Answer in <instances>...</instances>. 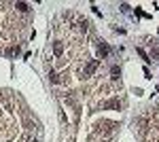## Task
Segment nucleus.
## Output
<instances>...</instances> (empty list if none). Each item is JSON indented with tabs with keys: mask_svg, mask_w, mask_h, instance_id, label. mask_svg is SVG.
<instances>
[{
	"mask_svg": "<svg viewBox=\"0 0 159 142\" xmlns=\"http://www.w3.org/2000/svg\"><path fill=\"white\" fill-rule=\"evenodd\" d=\"M110 74H112V76H110V79H112V81H117V79H119V74H121V72H119V68H117V66H112V70H110Z\"/></svg>",
	"mask_w": 159,
	"mask_h": 142,
	"instance_id": "6e6552de",
	"label": "nucleus"
},
{
	"mask_svg": "<svg viewBox=\"0 0 159 142\" xmlns=\"http://www.w3.org/2000/svg\"><path fill=\"white\" fill-rule=\"evenodd\" d=\"M117 127V123H112V121H102L98 123V131H112Z\"/></svg>",
	"mask_w": 159,
	"mask_h": 142,
	"instance_id": "f03ea898",
	"label": "nucleus"
},
{
	"mask_svg": "<svg viewBox=\"0 0 159 142\" xmlns=\"http://www.w3.org/2000/svg\"><path fill=\"white\" fill-rule=\"evenodd\" d=\"M108 53H110V49L102 43V45H98V55L100 57H108Z\"/></svg>",
	"mask_w": 159,
	"mask_h": 142,
	"instance_id": "39448f33",
	"label": "nucleus"
},
{
	"mask_svg": "<svg viewBox=\"0 0 159 142\" xmlns=\"http://www.w3.org/2000/svg\"><path fill=\"white\" fill-rule=\"evenodd\" d=\"M15 9H17L19 13H28L30 11V7H28L25 2H15Z\"/></svg>",
	"mask_w": 159,
	"mask_h": 142,
	"instance_id": "423d86ee",
	"label": "nucleus"
},
{
	"mask_svg": "<svg viewBox=\"0 0 159 142\" xmlns=\"http://www.w3.org/2000/svg\"><path fill=\"white\" fill-rule=\"evenodd\" d=\"M98 66H100V62H98V59H89L85 66H83V76H91L93 72L98 70Z\"/></svg>",
	"mask_w": 159,
	"mask_h": 142,
	"instance_id": "f257e3e1",
	"label": "nucleus"
},
{
	"mask_svg": "<svg viewBox=\"0 0 159 142\" xmlns=\"http://www.w3.org/2000/svg\"><path fill=\"white\" fill-rule=\"evenodd\" d=\"M61 53H64V45L61 43H53V55L55 57H61Z\"/></svg>",
	"mask_w": 159,
	"mask_h": 142,
	"instance_id": "20e7f679",
	"label": "nucleus"
},
{
	"mask_svg": "<svg viewBox=\"0 0 159 142\" xmlns=\"http://www.w3.org/2000/svg\"><path fill=\"white\" fill-rule=\"evenodd\" d=\"M49 81H51V83H61V79H60V74H57V72H53V70H51V72H49Z\"/></svg>",
	"mask_w": 159,
	"mask_h": 142,
	"instance_id": "0eeeda50",
	"label": "nucleus"
},
{
	"mask_svg": "<svg viewBox=\"0 0 159 142\" xmlns=\"http://www.w3.org/2000/svg\"><path fill=\"white\" fill-rule=\"evenodd\" d=\"M68 142H72V140H68Z\"/></svg>",
	"mask_w": 159,
	"mask_h": 142,
	"instance_id": "1a4fd4ad",
	"label": "nucleus"
},
{
	"mask_svg": "<svg viewBox=\"0 0 159 142\" xmlns=\"http://www.w3.org/2000/svg\"><path fill=\"white\" fill-rule=\"evenodd\" d=\"M102 106L104 108H112V110H119V108H121V102H119V100H108V102H104Z\"/></svg>",
	"mask_w": 159,
	"mask_h": 142,
	"instance_id": "7ed1b4c3",
	"label": "nucleus"
}]
</instances>
